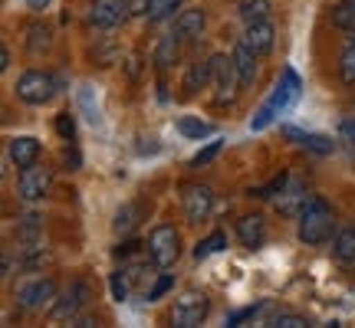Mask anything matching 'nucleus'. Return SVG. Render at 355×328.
<instances>
[{
	"label": "nucleus",
	"instance_id": "obj_36",
	"mask_svg": "<svg viewBox=\"0 0 355 328\" xmlns=\"http://www.w3.org/2000/svg\"><path fill=\"white\" fill-rule=\"evenodd\" d=\"M266 309V302H257V305H247V309H241V312H234L230 316V325H241V322H247V318H254V316H260Z\"/></svg>",
	"mask_w": 355,
	"mask_h": 328
},
{
	"label": "nucleus",
	"instance_id": "obj_35",
	"mask_svg": "<svg viewBox=\"0 0 355 328\" xmlns=\"http://www.w3.org/2000/svg\"><path fill=\"white\" fill-rule=\"evenodd\" d=\"M171 286H175V276H171V273H165V276H162V279H158V282L152 286V289H148V302L162 299V295H165V292L171 289Z\"/></svg>",
	"mask_w": 355,
	"mask_h": 328
},
{
	"label": "nucleus",
	"instance_id": "obj_20",
	"mask_svg": "<svg viewBox=\"0 0 355 328\" xmlns=\"http://www.w3.org/2000/svg\"><path fill=\"white\" fill-rule=\"evenodd\" d=\"M332 256H336L339 263H352L355 259V227H345L336 233V240H332Z\"/></svg>",
	"mask_w": 355,
	"mask_h": 328
},
{
	"label": "nucleus",
	"instance_id": "obj_4",
	"mask_svg": "<svg viewBox=\"0 0 355 328\" xmlns=\"http://www.w3.org/2000/svg\"><path fill=\"white\" fill-rule=\"evenodd\" d=\"M148 256L155 259V266L158 269H171V266L178 263V256H181V237H178L175 227H168V224H162V227H155L152 233H148Z\"/></svg>",
	"mask_w": 355,
	"mask_h": 328
},
{
	"label": "nucleus",
	"instance_id": "obj_28",
	"mask_svg": "<svg viewBox=\"0 0 355 328\" xmlns=\"http://www.w3.org/2000/svg\"><path fill=\"white\" fill-rule=\"evenodd\" d=\"M332 24L339 26V30H352L355 26V7L349 0H343L339 7H332Z\"/></svg>",
	"mask_w": 355,
	"mask_h": 328
},
{
	"label": "nucleus",
	"instance_id": "obj_33",
	"mask_svg": "<svg viewBox=\"0 0 355 328\" xmlns=\"http://www.w3.org/2000/svg\"><path fill=\"white\" fill-rule=\"evenodd\" d=\"M56 131H60V138H73V135H76V122H73V115L69 112H60L56 115Z\"/></svg>",
	"mask_w": 355,
	"mask_h": 328
},
{
	"label": "nucleus",
	"instance_id": "obj_17",
	"mask_svg": "<svg viewBox=\"0 0 355 328\" xmlns=\"http://www.w3.org/2000/svg\"><path fill=\"white\" fill-rule=\"evenodd\" d=\"M204 20H207L204 10H181L175 17V30H171V33H175L178 39H198L204 30Z\"/></svg>",
	"mask_w": 355,
	"mask_h": 328
},
{
	"label": "nucleus",
	"instance_id": "obj_42",
	"mask_svg": "<svg viewBox=\"0 0 355 328\" xmlns=\"http://www.w3.org/2000/svg\"><path fill=\"white\" fill-rule=\"evenodd\" d=\"M13 276V256L10 253H3V279Z\"/></svg>",
	"mask_w": 355,
	"mask_h": 328
},
{
	"label": "nucleus",
	"instance_id": "obj_18",
	"mask_svg": "<svg viewBox=\"0 0 355 328\" xmlns=\"http://www.w3.org/2000/svg\"><path fill=\"white\" fill-rule=\"evenodd\" d=\"M283 135H286L290 141H296V145L309 148V152H316V154H329V152H332V141H329V138H322V135H313V131H303V128L283 125Z\"/></svg>",
	"mask_w": 355,
	"mask_h": 328
},
{
	"label": "nucleus",
	"instance_id": "obj_30",
	"mask_svg": "<svg viewBox=\"0 0 355 328\" xmlns=\"http://www.w3.org/2000/svg\"><path fill=\"white\" fill-rule=\"evenodd\" d=\"M263 13H266V0H241V17L247 24L263 20Z\"/></svg>",
	"mask_w": 355,
	"mask_h": 328
},
{
	"label": "nucleus",
	"instance_id": "obj_27",
	"mask_svg": "<svg viewBox=\"0 0 355 328\" xmlns=\"http://www.w3.org/2000/svg\"><path fill=\"white\" fill-rule=\"evenodd\" d=\"M224 246H227V233H220V230H217V233H211L207 240H201L198 246H194V259H207L211 253H220Z\"/></svg>",
	"mask_w": 355,
	"mask_h": 328
},
{
	"label": "nucleus",
	"instance_id": "obj_10",
	"mask_svg": "<svg viewBox=\"0 0 355 328\" xmlns=\"http://www.w3.org/2000/svg\"><path fill=\"white\" fill-rule=\"evenodd\" d=\"M181 203H184L188 224H201V220H207L211 210H214V190L207 188V184H184Z\"/></svg>",
	"mask_w": 355,
	"mask_h": 328
},
{
	"label": "nucleus",
	"instance_id": "obj_31",
	"mask_svg": "<svg viewBox=\"0 0 355 328\" xmlns=\"http://www.w3.org/2000/svg\"><path fill=\"white\" fill-rule=\"evenodd\" d=\"M26 46H30V53H40L50 46V30L46 26H30V39H26Z\"/></svg>",
	"mask_w": 355,
	"mask_h": 328
},
{
	"label": "nucleus",
	"instance_id": "obj_6",
	"mask_svg": "<svg viewBox=\"0 0 355 328\" xmlns=\"http://www.w3.org/2000/svg\"><path fill=\"white\" fill-rule=\"evenodd\" d=\"M207 312H211V299H207L204 292L191 289V292H181V295H178L175 309H171V322L181 328H194L207 318Z\"/></svg>",
	"mask_w": 355,
	"mask_h": 328
},
{
	"label": "nucleus",
	"instance_id": "obj_12",
	"mask_svg": "<svg viewBox=\"0 0 355 328\" xmlns=\"http://www.w3.org/2000/svg\"><path fill=\"white\" fill-rule=\"evenodd\" d=\"M273 37H277V30H273L270 20H254V24H247L241 39L257 53V56H263V53L273 50Z\"/></svg>",
	"mask_w": 355,
	"mask_h": 328
},
{
	"label": "nucleus",
	"instance_id": "obj_15",
	"mask_svg": "<svg viewBox=\"0 0 355 328\" xmlns=\"http://www.w3.org/2000/svg\"><path fill=\"white\" fill-rule=\"evenodd\" d=\"M306 201H309V197H306V190L300 188L296 181H286V188H283L277 197H273L277 210H279V214H286V217H290V214L300 217V210L306 207Z\"/></svg>",
	"mask_w": 355,
	"mask_h": 328
},
{
	"label": "nucleus",
	"instance_id": "obj_7",
	"mask_svg": "<svg viewBox=\"0 0 355 328\" xmlns=\"http://www.w3.org/2000/svg\"><path fill=\"white\" fill-rule=\"evenodd\" d=\"M132 13V0H96L89 7V26L96 30H115L122 26Z\"/></svg>",
	"mask_w": 355,
	"mask_h": 328
},
{
	"label": "nucleus",
	"instance_id": "obj_46",
	"mask_svg": "<svg viewBox=\"0 0 355 328\" xmlns=\"http://www.w3.org/2000/svg\"><path fill=\"white\" fill-rule=\"evenodd\" d=\"M349 3H352V7H355V0H349Z\"/></svg>",
	"mask_w": 355,
	"mask_h": 328
},
{
	"label": "nucleus",
	"instance_id": "obj_3",
	"mask_svg": "<svg viewBox=\"0 0 355 328\" xmlns=\"http://www.w3.org/2000/svg\"><path fill=\"white\" fill-rule=\"evenodd\" d=\"M296 95H300V79H296L293 69H286V73H283V82H279V86L273 89V95L263 102V109L257 112V118L250 122V128H254V131L266 128L270 122H273V115H279L290 102H296Z\"/></svg>",
	"mask_w": 355,
	"mask_h": 328
},
{
	"label": "nucleus",
	"instance_id": "obj_11",
	"mask_svg": "<svg viewBox=\"0 0 355 328\" xmlns=\"http://www.w3.org/2000/svg\"><path fill=\"white\" fill-rule=\"evenodd\" d=\"M86 299H89V286L83 282V279H76V282H73L63 295H56L50 318H53V322H73V318L86 309Z\"/></svg>",
	"mask_w": 355,
	"mask_h": 328
},
{
	"label": "nucleus",
	"instance_id": "obj_19",
	"mask_svg": "<svg viewBox=\"0 0 355 328\" xmlns=\"http://www.w3.org/2000/svg\"><path fill=\"white\" fill-rule=\"evenodd\" d=\"M40 237H43V217H37V214L20 217V224H17V243L24 250H30V246H40Z\"/></svg>",
	"mask_w": 355,
	"mask_h": 328
},
{
	"label": "nucleus",
	"instance_id": "obj_13",
	"mask_svg": "<svg viewBox=\"0 0 355 328\" xmlns=\"http://www.w3.org/2000/svg\"><path fill=\"white\" fill-rule=\"evenodd\" d=\"M10 161L24 171V167H30V164H37L40 161V138H33V135H17V138H10Z\"/></svg>",
	"mask_w": 355,
	"mask_h": 328
},
{
	"label": "nucleus",
	"instance_id": "obj_9",
	"mask_svg": "<svg viewBox=\"0 0 355 328\" xmlns=\"http://www.w3.org/2000/svg\"><path fill=\"white\" fill-rule=\"evenodd\" d=\"M50 184H53L50 167H46V164H43V167H40V164H30V167L20 171L17 194H20L26 203H37V201H43V197L50 194Z\"/></svg>",
	"mask_w": 355,
	"mask_h": 328
},
{
	"label": "nucleus",
	"instance_id": "obj_22",
	"mask_svg": "<svg viewBox=\"0 0 355 328\" xmlns=\"http://www.w3.org/2000/svg\"><path fill=\"white\" fill-rule=\"evenodd\" d=\"M178 43H181V39H178L175 33H168V37L158 39V46H155V63H158V69H168V66L178 60Z\"/></svg>",
	"mask_w": 355,
	"mask_h": 328
},
{
	"label": "nucleus",
	"instance_id": "obj_8",
	"mask_svg": "<svg viewBox=\"0 0 355 328\" xmlns=\"http://www.w3.org/2000/svg\"><path fill=\"white\" fill-rule=\"evenodd\" d=\"M56 295H60V292H56V279L40 276V279H33V282H26V286L17 289V302L24 305L26 312H43L46 305L56 302Z\"/></svg>",
	"mask_w": 355,
	"mask_h": 328
},
{
	"label": "nucleus",
	"instance_id": "obj_5",
	"mask_svg": "<svg viewBox=\"0 0 355 328\" xmlns=\"http://www.w3.org/2000/svg\"><path fill=\"white\" fill-rule=\"evenodd\" d=\"M211 82H214V102L217 105H224L237 95V86H241V79H237V66H234V56H224V53H214L211 60Z\"/></svg>",
	"mask_w": 355,
	"mask_h": 328
},
{
	"label": "nucleus",
	"instance_id": "obj_34",
	"mask_svg": "<svg viewBox=\"0 0 355 328\" xmlns=\"http://www.w3.org/2000/svg\"><path fill=\"white\" fill-rule=\"evenodd\" d=\"M217 152H220V141H211V145H204L201 152H198V154H194V158H191V164H194V167H201V164L214 161V158H217Z\"/></svg>",
	"mask_w": 355,
	"mask_h": 328
},
{
	"label": "nucleus",
	"instance_id": "obj_32",
	"mask_svg": "<svg viewBox=\"0 0 355 328\" xmlns=\"http://www.w3.org/2000/svg\"><path fill=\"white\" fill-rule=\"evenodd\" d=\"M273 325H279V328H306L309 325V318L296 316V312H279V316L273 318Z\"/></svg>",
	"mask_w": 355,
	"mask_h": 328
},
{
	"label": "nucleus",
	"instance_id": "obj_43",
	"mask_svg": "<svg viewBox=\"0 0 355 328\" xmlns=\"http://www.w3.org/2000/svg\"><path fill=\"white\" fill-rule=\"evenodd\" d=\"M7 66H10V50L0 46V69H7Z\"/></svg>",
	"mask_w": 355,
	"mask_h": 328
},
{
	"label": "nucleus",
	"instance_id": "obj_44",
	"mask_svg": "<svg viewBox=\"0 0 355 328\" xmlns=\"http://www.w3.org/2000/svg\"><path fill=\"white\" fill-rule=\"evenodd\" d=\"M46 3H50V0H26V7H30V10H43Z\"/></svg>",
	"mask_w": 355,
	"mask_h": 328
},
{
	"label": "nucleus",
	"instance_id": "obj_21",
	"mask_svg": "<svg viewBox=\"0 0 355 328\" xmlns=\"http://www.w3.org/2000/svg\"><path fill=\"white\" fill-rule=\"evenodd\" d=\"M339 79H343V86H355V30L345 39L343 56H339Z\"/></svg>",
	"mask_w": 355,
	"mask_h": 328
},
{
	"label": "nucleus",
	"instance_id": "obj_26",
	"mask_svg": "<svg viewBox=\"0 0 355 328\" xmlns=\"http://www.w3.org/2000/svg\"><path fill=\"white\" fill-rule=\"evenodd\" d=\"M175 10H181V0H148L145 3L148 20H168V17H175Z\"/></svg>",
	"mask_w": 355,
	"mask_h": 328
},
{
	"label": "nucleus",
	"instance_id": "obj_40",
	"mask_svg": "<svg viewBox=\"0 0 355 328\" xmlns=\"http://www.w3.org/2000/svg\"><path fill=\"white\" fill-rule=\"evenodd\" d=\"M125 69H128V76H132V79H135V76L141 73V56H139V53H135V56H128Z\"/></svg>",
	"mask_w": 355,
	"mask_h": 328
},
{
	"label": "nucleus",
	"instance_id": "obj_38",
	"mask_svg": "<svg viewBox=\"0 0 355 328\" xmlns=\"http://www.w3.org/2000/svg\"><path fill=\"white\" fill-rule=\"evenodd\" d=\"M339 135H343V141H349V148L355 152V118H343L339 122Z\"/></svg>",
	"mask_w": 355,
	"mask_h": 328
},
{
	"label": "nucleus",
	"instance_id": "obj_39",
	"mask_svg": "<svg viewBox=\"0 0 355 328\" xmlns=\"http://www.w3.org/2000/svg\"><path fill=\"white\" fill-rule=\"evenodd\" d=\"M139 250H141V243H139V240H128V243H122V246L115 250V256H119V259H128V256H135Z\"/></svg>",
	"mask_w": 355,
	"mask_h": 328
},
{
	"label": "nucleus",
	"instance_id": "obj_1",
	"mask_svg": "<svg viewBox=\"0 0 355 328\" xmlns=\"http://www.w3.org/2000/svg\"><path fill=\"white\" fill-rule=\"evenodd\" d=\"M296 237L306 246H322V243L332 237V210L326 207V201L319 197H309L306 207L300 210V227H296Z\"/></svg>",
	"mask_w": 355,
	"mask_h": 328
},
{
	"label": "nucleus",
	"instance_id": "obj_24",
	"mask_svg": "<svg viewBox=\"0 0 355 328\" xmlns=\"http://www.w3.org/2000/svg\"><path fill=\"white\" fill-rule=\"evenodd\" d=\"M207 82H211V63H194L188 69V76H184V95H194Z\"/></svg>",
	"mask_w": 355,
	"mask_h": 328
},
{
	"label": "nucleus",
	"instance_id": "obj_23",
	"mask_svg": "<svg viewBox=\"0 0 355 328\" xmlns=\"http://www.w3.org/2000/svg\"><path fill=\"white\" fill-rule=\"evenodd\" d=\"M178 131L184 135V138H207V135H214V125H207L201 118H191V115H181L178 118Z\"/></svg>",
	"mask_w": 355,
	"mask_h": 328
},
{
	"label": "nucleus",
	"instance_id": "obj_37",
	"mask_svg": "<svg viewBox=\"0 0 355 328\" xmlns=\"http://www.w3.org/2000/svg\"><path fill=\"white\" fill-rule=\"evenodd\" d=\"M115 56H119V50H115V43H105L102 50H96V63L99 66H112Z\"/></svg>",
	"mask_w": 355,
	"mask_h": 328
},
{
	"label": "nucleus",
	"instance_id": "obj_14",
	"mask_svg": "<svg viewBox=\"0 0 355 328\" xmlns=\"http://www.w3.org/2000/svg\"><path fill=\"white\" fill-rule=\"evenodd\" d=\"M237 237L247 250H257L266 243V220L260 214H247L237 220Z\"/></svg>",
	"mask_w": 355,
	"mask_h": 328
},
{
	"label": "nucleus",
	"instance_id": "obj_29",
	"mask_svg": "<svg viewBox=\"0 0 355 328\" xmlns=\"http://www.w3.org/2000/svg\"><path fill=\"white\" fill-rule=\"evenodd\" d=\"M109 289H112V299H115V302H125V299H128L132 282L125 279V273H122V269H115L112 276H109Z\"/></svg>",
	"mask_w": 355,
	"mask_h": 328
},
{
	"label": "nucleus",
	"instance_id": "obj_45",
	"mask_svg": "<svg viewBox=\"0 0 355 328\" xmlns=\"http://www.w3.org/2000/svg\"><path fill=\"white\" fill-rule=\"evenodd\" d=\"M89 325H96V318H92V316H83V318H76V328H89Z\"/></svg>",
	"mask_w": 355,
	"mask_h": 328
},
{
	"label": "nucleus",
	"instance_id": "obj_2",
	"mask_svg": "<svg viewBox=\"0 0 355 328\" xmlns=\"http://www.w3.org/2000/svg\"><path fill=\"white\" fill-rule=\"evenodd\" d=\"M13 89H17V99L26 102V105H46L60 92V82H56V76L43 73V69H26Z\"/></svg>",
	"mask_w": 355,
	"mask_h": 328
},
{
	"label": "nucleus",
	"instance_id": "obj_25",
	"mask_svg": "<svg viewBox=\"0 0 355 328\" xmlns=\"http://www.w3.org/2000/svg\"><path fill=\"white\" fill-rule=\"evenodd\" d=\"M139 217L141 210L135 207V203H125V207H119V214H115V233H132V230L139 227Z\"/></svg>",
	"mask_w": 355,
	"mask_h": 328
},
{
	"label": "nucleus",
	"instance_id": "obj_16",
	"mask_svg": "<svg viewBox=\"0 0 355 328\" xmlns=\"http://www.w3.org/2000/svg\"><path fill=\"white\" fill-rule=\"evenodd\" d=\"M234 66H237V79H241V89L247 86H254V79H257V53L247 46V43H237L234 46Z\"/></svg>",
	"mask_w": 355,
	"mask_h": 328
},
{
	"label": "nucleus",
	"instance_id": "obj_41",
	"mask_svg": "<svg viewBox=\"0 0 355 328\" xmlns=\"http://www.w3.org/2000/svg\"><path fill=\"white\" fill-rule=\"evenodd\" d=\"M63 161L69 164V171H76V167H79V152H69V148H66V152H63Z\"/></svg>",
	"mask_w": 355,
	"mask_h": 328
}]
</instances>
